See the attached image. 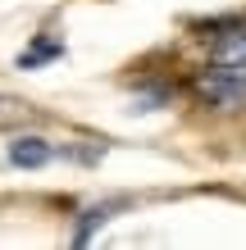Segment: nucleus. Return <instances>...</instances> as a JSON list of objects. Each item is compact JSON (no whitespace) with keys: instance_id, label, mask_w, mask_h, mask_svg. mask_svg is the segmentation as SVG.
Wrapping results in <instances>:
<instances>
[{"instance_id":"2","label":"nucleus","mask_w":246,"mask_h":250,"mask_svg":"<svg viewBox=\"0 0 246 250\" xmlns=\"http://www.w3.org/2000/svg\"><path fill=\"white\" fill-rule=\"evenodd\" d=\"M55 159V146L46 137H14L9 141V164L14 168H41Z\"/></svg>"},{"instance_id":"1","label":"nucleus","mask_w":246,"mask_h":250,"mask_svg":"<svg viewBox=\"0 0 246 250\" xmlns=\"http://www.w3.org/2000/svg\"><path fill=\"white\" fill-rule=\"evenodd\" d=\"M201 96L219 109H237L246 105V37H233L219 46V60L201 73Z\"/></svg>"}]
</instances>
